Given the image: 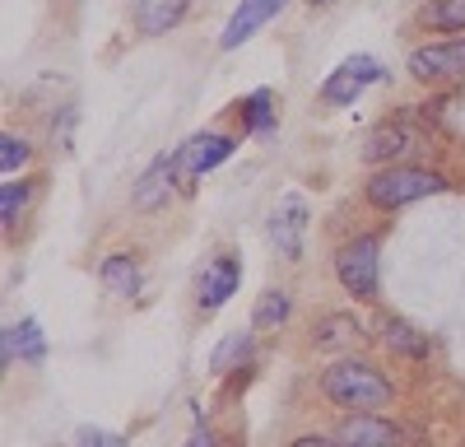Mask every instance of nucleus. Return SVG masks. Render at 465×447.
Here are the masks:
<instances>
[{
  "mask_svg": "<svg viewBox=\"0 0 465 447\" xmlns=\"http://www.w3.org/2000/svg\"><path fill=\"white\" fill-rule=\"evenodd\" d=\"M322 392L335 405H349V410H377V405L391 401V382H386L372 363H335V368H326Z\"/></svg>",
  "mask_w": 465,
  "mask_h": 447,
  "instance_id": "f257e3e1",
  "label": "nucleus"
},
{
  "mask_svg": "<svg viewBox=\"0 0 465 447\" xmlns=\"http://www.w3.org/2000/svg\"><path fill=\"white\" fill-rule=\"evenodd\" d=\"M438 192H447V177L429 173V168H386V173L368 177V201L377 210H401L410 201L438 196Z\"/></svg>",
  "mask_w": 465,
  "mask_h": 447,
  "instance_id": "f03ea898",
  "label": "nucleus"
},
{
  "mask_svg": "<svg viewBox=\"0 0 465 447\" xmlns=\"http://www.w3.org/2000/svg\"><path fill=\"white\" fill-rule=\"evenodd\" d=\"M377 252H381V243L372 233L344 243L335 252V275H340V284L354 298H372L377 293Z\"/></svg>",
  "mask_w": 465,
  "mask_h": 447,
  "instance_id": "7ed1b4c3",
  "label": "nucleus"
},
{
  "mask_svg": "<svg viewBox=\"0 0 465 447\" xmlns=\"http://www.w3.org/2000/svg\"><path fill=\"white\" fill-rule=\"evenodd\" d=\"M232 154V140L228 135H191L177 154H173V177H177V186L182 192H191V182H196L201 173H210V168H219L223 159Z\"/></svg>",
  "mask_w": 465,
  "mask_h": 447,
  "instance_id": "20e7f679",
  "label": "nucleus"
},
{
  "mask_svg": "<svg viewBox=\"0 0 465 447\" xmlns=\"http://www.w3.org/2000/svg\"><path fill=\"white\" fill-rule=\"evenodd\" d=\"M381 80V61L377 56H349V61H340L335 70H331V80L322 84V98L326 103H335V107H349L368 84H377Z\"/></svg>",
  "mask_w": 465,
  "mask_h": 447,
  "instance_id": "39448f33",
  "label": "nucleus"
},
{
  "mask_svg": "<svg viewBox=\"0 0 465 447\" xmlns=\"http://www.w3.org/2000/svg\"><path fill=\"white\" fill-rule=\"evenodd\" d=\"M410 74H414V80H423V84H442V80L465 74V37L410 52Z\"/></svg>",
  "mask_w": 465,
  "mask_h": 447,
  "instance_id": "423d86ee",
  "label": "nucleus"
},
{
  "mask_svg": "<svg viewBox=\"0 0 465 447\" xmlns=\"http://www.w3.org/2000/svg\"><path fill=\"white\" fill-rule=\"evenodd\" d=\"M302 233H307V201L302 196H284L270 214V243L280 247L284 261H298L302 256Z\"/></svg>",
  "mask_w": 465,
  "mask_h": 447,
  "instance_id": "0eeeda50",
  "label": "nucleus"
},
{
  "mask_svg": "<svg viewBox=\"0 0 465 447\" xmlns=\"http://www.w3.org/2000/svg\"><path fill=\"white\" fill-rule=\"evenodd\" d=\"M280 10H284V0H242V5L232 10V19H228V28H223V37H219V47H223V52H238L247 37H252L256 28H265Z\"/></svg>",
  "mask_w": 465,
  "mask_h": 447,
  "instance_id": "6e6552de",
  "label": "nucleus"
},
{
  "mask_svg": "<svg viewBox=\"0 0 465 447\" xmlns=\"http://www.w3.org/2000/svg\"><path fill=\"white\" fill-rule=\"evenodd\" d=\"M414 144H419V135H414L405 122H381V126L368 135V144H363V159H368V164H386V159L410 154Z\"/></svg>",
  "mask_w": 465,
  "mask_h": 447,
  "instance_id": "1a4fd4ad",
  "label": "nucleus"
},
{
  "mask_svg": "<svg viewBox=\"0 0 465 447\" xmlns=\"http://www.w3.org/2000/svg\"><path fill=\"white\" fill-rule=\"evenodd\" d=\"M238 280H242L238 261H232V256H214L210 266H205V280H201V308H205V313L223 308V298H232Z\"/></svg>",
  "mask_w": 465,
  "mask_h": 447,
  "instance_id": "9d476101",
  "label": "nucleus"
},
{
  "mask_svg": "<svg viewBox=\"0 0 465 447\" xmlns=\"http://www.w3.org/2000/svg\"><path fill=\"white\" fill-rule=\"evenodd\" d=\"M405 429H396L391 420H372V415H359V420H344L335 429V442H354V447H386V442H401Z\"/></svg>",
  "mask_w": 465,
  "mask_h": 447,
  "instance_id": "9b49d317",
  "label": "nucleus"
},
{
  "mask_svg": "<svg viewBox=\"0 0 465 447\" xmlns=\"http://www.w3.org/2000/svg\"><path fill=\"white\" fill-rule=\"evenodd\" d=\"M173 159H159L140 182H135V210H159L168 201V186H173Z\"/></svg>",
  "mask_w": 465,
  "mask_h": 447,
  "instance_id": "f8f14e48",
  "label": "nucleus"
},
{
  "mask_svg": "<svg viewBox=\"0 0 465 447\" xmlns=\"http://www.w3.org/2000/svg\"><path fill=\"white\" fill-rule=\"evenodd\" d=\"M103 289H107L112 298H135V293H140V266H135L131 256H122V252L107 256V261H103Z\"/></svg>",
  "mask_w": 465,
  "mask_h": 447,
  "instance_id": "ddd939ff",
  "label": "nucleus"
},
{
  "mask_svg": "<svg viewBox=\"0 0 465 447\" xmlns=\"http://www.w3.org/2000/svg\"><path fill=\"white\" fill-rule=\"evenodd\" d=\"M186 0H140L135 5V24L140 33H168L173 24H182Z\"/></svg>",
  "mask_w": 465,
  "mask_h": 447,
  "instance_id": "4468645a",
  "label": "nucleus"
},
{
  "mask_svg": "<svg viewBox=\"0 0 465 447\" xmlns=\"http://www.w3.org/2000/svg\"><path fill=\"white\" fill-rule=\"evenodd\" d=\"M43 331L37 322H19V326H5V363H15V354L24 359H43Z\"/></svg>",
  "mask_w": 465,
  "mask_h": 447,
  "instance_id": "2eb2a0df",
  "label": "nucleus"
},
{
  "mask_svg": "<svg viewBox=\"0 0 465 447\" xmlns=\"http://www.w3.org/2000/svg\"><path fill=\"white\" fill-rule=\"evenodd\" d=\"M386 345H391L396 354H405V359H429V335H419L410 322H401V317H391L386 322Z\"/></svg>",
  "mask_w": 465,
  "mask_h": 447,
  "instance_id": "dca6fc26",
  "label": "nucleus"
},
{
  "mask_svg": "<svg viewBox=\"0 0 465 447\" xmlns=\"http://www.w3.org/2000/svg\"><path fill=\"white\" fill-rule=\"evenodd\" d=\"M359 317H349V313H331L317 322V345L322 350H335V345H349V341H359Z\"/></svg>",
  "mask_w": 465,
  "mask_h": 447,
  "instance_id": "f3484780",
  "label": "nucleus"
},
{
  "mask_svg": "<svg viewBox=\"0 0 465 447\" xmlns=\"http://www.w3.org/2000/svg\"><path fill=\"white\" fill-rule=\"evenodd\" d=\"M252 359V335H223V341L214 345V354H210V372H232V368H242Z\"/></svg>",
  "mask_w": 465,
  "mask_h": 447,
  "instance_id": "a211bd4d",
  "label": "nucleus"
},
{
  "mask_svg": "<svg viewBox=\"0 0 465 447\" xmlns=\"http://www.w3.org/2000/svg\"><path fill=\"white\" fill-rule=\"evenodd\" d=\"M419 24L429 28H442V33H465V0H429V5L419 10Z\"/></svg>",
  "mask_w": 465,
  "mask_h": 447,
  "instance_id": "6ab92c4d",
  "label": "nucleus"
},
{
  "mask_svg": "<svg viewBox=\"0 0 465 447\" xmlns=\"http://www.w3.org/2000/svg\"><path fill=\"white\" fill-rule=\"evenodd\" d=\"M289 308H293V303H289V293H284V289H270V293L261 298V303H256V317H252V322H256V331L280 326V322L289 317Z\"/></svg>",
  "mask_w": 465,
  "mask_h": 447,
  "instance_id": "aec40b11",
  "label": "nucleus"
},
{
  "mask_svg": "<svg viewBox=\"0 0 465 447\" xmlns=\"http://www.w3.org/2000/svg\"><path fill=\"white\" fill-rule=\"evenodd\" d=\"M242 122H247V131L270 135V126H275V117H270V89H256V94L242 103Z\"/></svg>",
  "mask_w": 465,
  "mask_h": 447,
  "instance_id": "412c9836",
  "label": "nucleus"
},
{
  "mask_svg": "<svg viewBox=\"0 0 465 447\" xmlns=\"http://www.w3.org/2000/svg\"><path fill=\"white\" fill-rule=\"evenodd\" d=\"M28 192H33L28 182H5V192H0V224H5V229L19 224V214L28 205Z\"/></svg>",
  "mask_w": 465,
  "mask_h": 447,
  "instance_id": "4be33fe9",
  "label": "nucleus"
},
{
  "mask_svg": "<svg viewBox=\"0 0 465 447\" xmlns=\"http://www.w3.org/2000/svg\"><path fill=\"white\" fill-rule=\"evenodd\" d=\"M28 154H33V149H28V140L24 135H5V140H0V168H5V173H15V168H24L28 164Z\"/></svg>",
  "mask_w": 465,
  "mask_h": 447,
  "instance_id": "5701e85b",
  "label": "nucleus"
},
{
  "mask_svg": "<svg viewBox=\"0 0 465 447\" xmlns=\"http://www.w3.org/2000/svg\"><path fill=\"white\" fill-rule=\"evenodd\" d=\"M80 442H84V447H122V438L103 433V429H80Z\"/></svg>",
  "mask_w": 465,
  "mask_h": 447,
  "instance_id": "b1692460",
  "label": "nucleus"
}]
</instances>
